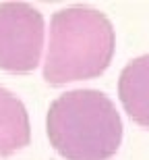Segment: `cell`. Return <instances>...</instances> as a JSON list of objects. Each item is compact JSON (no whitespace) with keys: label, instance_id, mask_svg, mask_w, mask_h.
Listing matches in <instances>:
<instances>
[{"label":"cell","instance_id":"obj_1","mask_svg":"<svg viewBox=\"0 0 149 160\" xmlns=\"http://www.w3.org/2000/svg\"><path fill=\"white\" fill-rule=\"evenodd\" d=\"M114 50L116 33L101 11L83 4L60 8L46 29L44 79L54 88L95 79L110 67Z\"/></svg>","mask_w":149,"mask_h":160},{"label":"cell","instance_id":"obj_2","mask_svg":"<svg viewBox=\"0 0 149 160\" xmlns=\"http://www.w3.org/2000/svg\"><path fill=\"white\" fill-rule=\"evenodd\" d=\"M122 119L100 89H71L50 104L46 133L64 160H110L122 143Z\"/></svg>","mask_w":149,"mask_h":160},{"label":"cell","instance_id":"obj_3","mask_svg":"<svg viewBox=\"0 0 149 160\" xmlns=\"http://www.w3.org/2000/svg\"><path fill=\"white\" fill-rule=\"evenodd\" d=\"M46 50L44 15L27 2L0 4V69L29 73L42 65Z\"/></svg>","mask_w":149,"mask_h":160},{"label":"cell","instance_id":"obj_4","mask_svg":"<svg viewBox=\"0 0 149 160\" xmlns=\"http://www.w3.org/2000/svg\"><path fill=\"white\" fill-rule=\"evenodd\" d=\"M118 96L128 119L149 129V54L133 58L122 69Z\"/></svg>","mask_w":149,"mask_h":160},{"label":"cell","instance_id":"obj_5","mask_svg":"<svg viewBox=\"0 0 149 160\" xmlns=\"http://www.w3.org/2000/svg\"><path fill=\"white\" fill-rule=\"evenodd\" d=\"M31 142L29 114L23 100L0 85V156H12Z\"/></svg>","mask_w":149,"mask_h":160}]
</instances>
